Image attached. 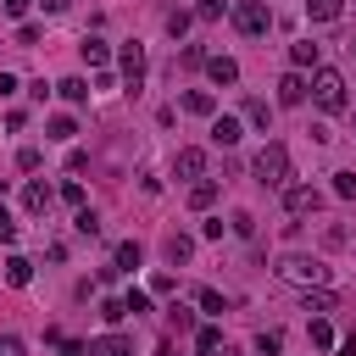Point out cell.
Masks as SVG:
<instances>
[{
  "label": "cell",
  "instance_id": "obj_1",
  "mask_svg": "<svg viewBox=\"0 0 356 356\" xmlns=\"http://www.w3.org/2000/svg\"><path fill=\"white\" fill-rule=\"evenodd\" d=\"M250 178L267 184V189H284V184H289V150H284L278 139H267V145L256 150V161H250Z\"/></svg>",
  "mask_w": 356,
  "mask_h": 356
},
{
  "label": "cell",
  "instance_id": "obj_2",
  "mask_svg": "<svg viewBox=\"0 0 356 356\" xmlns=\"http://www.w3.org/2000/svg\"><path fill=\"white\" fill-rule=\"evenodd\" d=\"M278 278H284V284H300V289H323V284H328V261L289 250V256H278Z\"/></svg>",
  "mask_w": 356,
  "mask_h": 356
},
{
  "label": "cell",
  "instance_id": "obj_3",
  "mask_svg": "<svg viewBox=\"0 0 356 356\" xmlns=\"http://www.w3.org/2000/svg\"><path fill=\"white\" fill-rule=\"evenodd\" d=\"M228 17H234V28H239L245 39H261V33L273 28V6H267V0H234Z\"/></svg>",
  "mask_w": 356,
  "mask_h": 356
},
{
  "label": "cell",
  "instance_id": "obj_4",
  "mask_svg": "<svg viewBox=\"0 0 356 356\" xmlns=\"http://www.w3.org/2000/svg\"><path fill=\"white\" fill-rule=\"evenodd\" d=\"M312 100H317L323 111H345V78H339L334 67H317V72H312Z\"/></svg>",
  "mask_w": 356,
  "mask_h": 356
},
{
  "label": "cell",
  "instance_id": "obj_5",
  "mask_svg": "<svg viewBox=\"0 0 356 356\" xmlns=\"http://www.w3.org/2000/svg\"><path fill=\"white\" fill-rule=\"evenodd\" d=\"M117 67H122V83L139 89V83H145V44H122V50H117Z\"/></svg>",
  "mask_w": 356,
  "mask_h": 356
},
{
  "label": "cell",
  "instance_id": "obj_6",
  "mask_svg": "<svg viewBox=\"0 0 356 356\" xmlns=\"http://www.w3.org/2000/svg\"><path fill=\"white\" fill-rule=\"evenodd\" d=\"M206 172V150H195V145H184V150H172V178H200Z\"/></svg>",
  "mask_w": 356,
  "mask_h": 356
},
{
  "label": "cell",
  "instance_id": "obj_7",
  "mask_svg": "<svg viewBox=\"0 0 356 356\" xmlns=\"http://www.w3.org/2000/svg\"><path fill=\"white\" fill-rule=\"evenodd\" d=\"M284 206H289V217H312V211L323 206V195H317L312 184H295V189H284Z\"/></svg>",
  "mask_w": 356,
  "mask_h": 356
},
{
  "label": "cell",
  "instance_id": "obj_8",
  "mask_svg": "<svg viewBox=\"0 0 356 356\" xmlns=\"http://www.w3.org/2000/svg\"><path fill=\"white\" fill-rule=\"evenodd\" d=\"M306 89H312V83L300 78V67H295V72H284V78H278V106H300V100H306Z\"/></svg>",
  "mask_w": 356,
  "mask_h": 356
},
{
  "label": "cell",
  "instance_id": "obj_9",
  "mask_svg": "<svg viewBox=\"0 0 356 356\" xmlns=\"http://www.w3.org/2000/svg\"><path fill=\"white\" fill-rule=\"evenodd\" d=\"M239 134H245V128H239V117H211V145H217V150H234V145H239Z\"/></svg>",
  "mask_w": 356,
  "mask_h": 356
},
{
  "label": "cell",
  "instance_id": "obj_10",
  "mask_svg": "<svg viewBox=\"0 0 356 356\" xmlns=\"http://www.w3.org/2000/svg\"><path fill=\"white\" fill-rule=\"evenodd\" d=\"M206 72H211V83H222V89L239 83V61H234V56H206Z\"/></svg>",
  "mask_w": 356,
  "mask_h": 356
},
{
  "label": "cell",
  "instance_id": "obj_11",
  "mask_svg": "<svg viewBox=\"0 0 356 356\" xmlns=\"http://www.w3.org/2000/svg\"><path fill=\"white\" fill-rule=\"evenodd\" d=\"M50 200H56V195H50V184H28V189H22V211H28V217H44V211H50Z\"/></svg>",
  "mask_w": 356,
  "mask_h": 356
},
{
  "label": "cell",
  "instance_id": "obj_12",
  "mask_svg": "<svg viewBox=\"0 0 356 356\" xmlns=\"http://www.w3.org/2000/svg\"><path fill=\"white\" fill-rule=\"evenodd\" d=\"M161 256H167L172 267H184V261L195 256V239H189V234H167V239H161Z\"/></svg>",
  "mask_w": 356,
  "mask_h": 356
},
{
  "label": "cell",
  "instance_id": "obj_13",
  "mask_svg": "<svg viewBox=\"0 0 356 356\" xmlns=\"http://www.w3.org/2000/svg\"><path fill=\"white\" fill-rule=\"evenodd\" d=\"M195 356H228V345H222V328H195Z\"/></svg>",
  "mask_w": 356,
  "mask_h": 356
},
{
  "label": "cell",
  "instance_id": "obj_14",
  "mask_svg": "<svg viewBox=\"0 0 356 356\" xmlns=\"http://www.w3.org/2000/svg\"><path fill=\"white\" fill-rule=\"evenodd\" d=\"M83 356H134V345H128L122 334H106V339H89Z\"/></svg>",
  "mask_w": 356,
  "mask_h": 356
},
{
  "label": "cell",
  "instance_id": "obj_15",
  "mask_svg": "<svg viewBox=\"0 0 356 356\" xmlns=\"http://www.w3.org/2000/svg\"><path fill=\"white\" fill-rule=\"evenodd\" d=\"M184 111H189V117H217V95H211V89H189V95H184Z\"/></svg>",
  "mask_w": 356,
  "mask_h": 356
},
{
  "label": "cell",
  "instance_id": "obj_16",
  "mask_svg": "<svg viewBox=\"0 0 356 356\" xmlns=\"http://www.w3.org/2000/svg\"><path fill=\"white\" fill-rule=\"evenodd\" d=\"M139 261H145V250H139V239H122V245L111 250V267H117V273H134Z\"/></svg>",
  "mask_w": 356,
  "mask_h": 356
},
{
  "label": "cell",
  "instance_id": "obj_17",
  "mask_svg": "<svg viewBox=\"0 0 356 356\" xmlns=\"http://www.w3.org/2000/svg\"><path fill=\"white\" fill-rule=\"evenodd\" d=\"M6 284H11V289H28V284H33V261H28V256H6Z\"/></svg>",
  "mask_w": 356,
  "mask_h": 356
},
{
  "label": "cell",
  "instance_id": "obj_18",
  "mask_svg": "<svg viewBox=\"0 0 356 356\" xmlns=\"http://www.w3.org/2000/svg\"><path fill=\"white\" fill-rule=\"evenodd\" d=\"M245 122H250V128H256V134H267V128H273V106H267V100H256V95H250V100H245Z\"/></svg>",
  "mask_w": 356,
  "mask_h": 356
},
{
  "label": "cell",
  "instance_id": "obj_19",
  "mask_svg": "<svg viewBox=\"0 0 356 356\" xmlns=\"http://www.w3.org/2000/svg\"><path fill=\"white\" fill-rule=\"evenodd\" d=\"M189 206H195V211H211V206H217V184H211V178H195V184H189Z\"/></svg>",
  "mask_w": 356,
  "mask_h": 356
},
{
  "label": "cell",
  "instance_id": "obj_20",
  "mask_svg": "<svg viewBox=\"0 0 356 356\" xmlns=\"http://www.w3.org/2000/svg\"><path fill=\"white\" fill-rule=\"evenodd\" d=\"M78 50H83V61H89V67H106V61H111V44H106L100 33H89V39L78 44Z\"/></svg>",
  "mask_w": 356,
  "mask_h": 356
},
{
  "label": "cell",
  "instance_id": "obj_21",
  "mask_svg": "<svg viewBox=\"0 0 356 356\" xmlns=\"http://www.w3.org/2000/svg\"><path fill=\"white\" fill-rule=\"evenodd\" d=\"M339 11H345V0H306L312 22H339Z\"/></svg>",
  "mask_w": 356,
  "mask_h": 356
},
{
  "label": "cell",
  "instance_id": "obj_22",
  "mask_svg": "<svg viewBox=\"0 0 356 356\" xmlns=\"http://www.w3.org/2000/svg\"><path fill=\"white\" fill-rule=\"evenodd\" d=\"M56 95H61V100H72V106H83V100H89L95 89H89L83 78H61V83H56Z\"/></svg>",
  "mask_w": 356,
  "mask_h": 356
},
{
  "label": "cell",
  "instance_id": "obj_23",
  "mask_svg": "<svg viewBox=\"0 0 356 356\" xmlns=\"http://www.w3.org/2000/svg\"><path fill=\"white\" fill-rule=\"evenodd\" d=\"M72 134H78V122H72V117H50V122H44V139H56V145H67Z\"/></svg>",
  "mask_w": 356,
  "mask_h": 356
},
{
  "label": "cell",
  "instance_id": "obj_24",
  "mask_svg": "<svg viewBox=\"0 0 356 356\" xmlns=\"http://www.w3.org/2000/svg\"><path fill=\"white\" fill-rule=\"evenodd\" d=\"M289 61H295V67H317V44H312V39H295V44H289Z\"/></svg>",
  "mask_w": 356,
  "mask_h": 356
},
{
  "label": "cell",
  "instance_id": "obj_25",
  "mask_svg": "<svg viewBox=\"0 0 356 356\" xmlns=\"http://www.w3.org/2000/svg\"><path fill=\"white\" fill-rule=\"evenodd\" d=\"M306 312H317V317H323V312H339V300H334L328 289H306Z\"/></svg>",
  "mask_w": 356,
  "mask_h": 356
},
{
  "label": "cell",
  "instance_id": "obj_26",
  "mask_svg": "<svg viewBox=\"0 0 356 356\" xmlns=\"http://www.w3.org/2000/svg\"><path fill=\"white\" fill-rule=\"evenodd\" d=\"M72 228H78L83 239H95V234H100V217H95L89 206H78V217H72Z\"/></svg>",
  "mask_w": 356,
  "mask_h": 356
},
{
  "label": "cell",
  "instance_id": "obj_27",
  "mask_svg": "<svg viewBox=\"0 0 356 356\" xmlns=\"http://www.w3.org/2000/svg\"><path fill=\"white\" fill-rule=\"evenodd\" d=\"M195 300H200V312H206V317H222V312H228V300H222L217 289H200Z\"/></svg>",
  "mask_w": 356,
  "mask_h": 356
},
{
  "label": "cell",
  "instance_id": "obj_28",
  "mask_svg": "<svg viewBox=\"0 0 356 356\" xmlns=\"http://www.w3.org/2000/svg\"><path fill=\"white\" fill-rule=\"evenodd\" d=\"M222 11H228V0H195V17H200V22H217Z\"/></svg>",
  "mask_w": 356,
  "mask_h": 356
},
{
  "label": "cell",
  "instance_id": "obj_29",
  "mask_svg": "<svg viewBox=\"0 0 356 356\" xmlns=\"http://www.w3.org/2000/svg\"><path fill=\"white\" fill-rule=\"evenodd\" d=\"M122 306H128L134 317H139V312H150V289H128V295H122Z\"/></svg>",
  "mask_w": 356,
  "mask_h": 356
},
{
  "label": "cell",
  "instance_id": "obj_30",
  "mask_svg": "<svg viewBox=\"0 0 356 356\" xmlns=\"http://www.w3.org/2000/svg\"><path fill=\"white\" fill-rule=\"evenodd\" d=\"M100 317H106V323H122V317H128V306H122L117 295H106V300H100Z\"/></svg>",
  "mask_w": 356,
  "mask_h": 356
},
{
  "label": "cell",
  "instance_id": "obj_31",
  "mask_svg": "<svg viewBox=\"0 0 356 356\" xmlns=\"http://www.w3.org/2000/svg\"><path fill=\"white\" fill-rule=\"evenodd\" d=\"M306 334H312V345H317V350H328V345H334V328H328V323H323V317H317V323H312V328H306Z\"/></svg>",
  "mask_w": 356,
  "mask_h": 356
},
{
  "label": "cell",
  "instance_id": "obj_32",
  "mask_svg": "<svg viewBox=\"0 0 356 356\" xmlns=\"http://www.w3.org/2000/svg\"><path fill=\"white\" fill-rule=\"evenodd\" d=\"M334 195L339 200H356V172H334Z\"/></svg>",
  "mask_w": 356,
  "mask_h": 356
},
{
  "label": "cell",
  "instance_id": "obj_33",
  "mask_svg": "<svg viewBox=\"0 0 356 356\" xmlns=\"http://www.w3.org/2000/svg\"><path fill=\"white\" fill-rule=\"evenodd\" d=\"M39 161H44V156H39L33 145H22V150H17V167H22V172H39Z\"/></svg>",
  "mask_w": 356,
  "mask_h": 356
},
{
  "label": "cell",
  "instance_id": "obj_34",
  "mask_svg": "<svg viewBox=\"0 0 356 356\" xmlns=\"http://www.w3.org/2000/svg\"><path fill=\"white\" fill-rule=\"evenodd\" d=\"M61 200L78 211V206H83V184H78V178H67V184H61Z\"/></svg>",
  "mask_w": 356,
  "mask_h": 356
},
{
  "label": "cell",
  "instance_id": "obj_35",
  "mask_svg": "<svg viewBox=\"0 0 356 356\" xmlns=\"http://www.w3.org/2000/svg\"><path fill=\"white\" fill-rule=\"evenodd\" d=\"M178 61H184V67H206V50H200V44H184Z\"/></svg>",
  "mask_w": 356,
  "mask_h": 356
},
{
  "label": "cell",
  "instance_id": "obj_36",
  "mask_svg": "<svg viewBox=\"0 0 356 356\" xmlns=\"http://www.w3.org/2000/svg\"><path fill=\"white\" fill-rule=\"evenodd\" d=\"M0 356H28V345L17 334H0Z\"/></svg>",
  "mask_w": 356,
  "mask_h": 356
},
{
  "label": "cell",
  "instance_id": "obj_37",
  "mask_svg": "<svg viewBox=\"0 0 356 356\" xmlns=\"http://www.w3.org/2000/svg\"><path fill=\"white\" fill-rule=\"evenodd\" d=\"M184 28H189V11H172V17H167V33H172V39H184Z\"/></svg>",
  "mask_w": 356,
  "mask_h": 356
},
{
  "label": "cell",
  "instance_id": "obj_38",
  "mask_svg": "<svg viewBox=\"0 0 356 356\" xmlns=\"http://www.w3.org/2000/svg\"><path fill=\"white\" fill-rule=\"evenodd\" d=\"M11 239H17V222L6 217V200H0V245H11Z\"/></svg>",
  "mask_w": 356,
  "mask_h": 356
},
{
  "label": "cell",
  "instance_id": "obj_39",
  "mask_svg": "<svg viewBox=\"0 0 356 356\" xmlns=\"http://www.w3.org/2000/svg\"><path fill=\"white\" fill-rule=\"evenodd\" d=\"M256 356H278V334H261L256 339Z\"/></svg>",
  "mask_w": 356,
  "mask_h": 356
},
{
  "label": "cell",
  "instance_id": "obj_40",
  "mask_svg": "<svg viewBox=\"0 0 356 356\" xmlns=\"http://www.w3.org/2000/svg\"><path fill=\"white\" fill-rule=\"evenodd\" d=\"M0 6H6V17H22V11L33 6V0H0Z\"/></svg>",
  "mask_w": 356,
  "mask_h": 356
},
{
  "label": "cell",
  "instance_id": "obj_41",
  "mask_svg": "<svg viewBox=\"0 0 356 356\" xmlns=\"http://www.w3.org/2000/svg\"><path fill=\"white\" fill-rule=\"evenodd\" d=\"M39 6H44V11H50V17H61V11H67V6H72V0H39Z\"/></svg>",
  "mask_w": 356,
  "mask_h": 356
},
{
  "label": "cell",
  "instance_id": "obj_42",
  "mask_svg": "<svg viewBox=\"0 0 356 356\" xmlns=\"http://www.w3.org/2000/svg\"><path fill=\"white\" fill-rule=\"evenodd\" d=\"M339 356H356V334H350V339H339Z\"/></svg>",
  "mask_w": 356,
  "mask_h": 356
},
{
  "label": "cell",
  "instance_id": "obj_43",
  "mask_svg": "<svg viewBox=\"0 0 356 356\" xmlns=\"http://www.w3.org/2000/svg\"><path fill=\"white\" fill-rule=\"evenodd\" d=\"M61 356H83V345H78V339H67V345H61Z\"/></svg>",
  "mask_w": 356,
  "mask_h": 356
},
{
  "label": "cell",
  "instance_id": "obj_44",
  "mask_svg": "<svg viewBox=\"0 0 356 356\" xmlns=\"http://www.w3.org/2000/svg\"><path fill=\"white\" fill-rule=\"evenodd\" d=\"M350 128H356V111H350Z\"/></svg>",
  "mask_w": 356,
  "mask_h": 356
},
{
  "label": "cell",
  "instance_id": "obj_45",
  "mask_svg": "<svg viewBox=\"0 0 356 356\" xmlns=\"http://www.w3.org/2000/svg\"><path fill=\"white\" fill-rule=\"evenodd\" d=\"M161 356H172V350H161Z\"/></svg>",
  "mask_w": 356,
  "mask_h": 356
}]
</instances>
